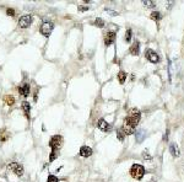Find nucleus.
I'll use <instances>...</instances> for the list:
<instances>
[{
    "label": "nucleus",
    "instance_id": "f257e3e1",
    "mask_svg": "<svg viewBox=\"0 0 184 182\" xmlns=\"http://www.w3.org/2000/svg\"><path fill=\"white\" fill-rule=\"evenodd\" d=\"M140 118H141L140 111H138V109H131L130 116L126 117V119H125V124L129 126V127H131V128H135V127L139 124Z\"/></svg>",
    "mask_w": 184,
    "mask_h": 182
},
{
    "label": "nucleus",
    "instance_id": "f03ea898",
    "mask_svg": "<svg viewBox=\"0 0 184 182\" xmlns=\"http://www.w3.org/2000/svg\"><path fill=\"white\" fill-rule=\"evenodd\" d=\"M130 175H131V177L134 180L140 181L145 175V167L142 165H140V164H134L131 166V169H130Z\"/></svg>",
    "mask_w": 184,
    "mask_h": 182
},
{
    "label": "nucleus",
    "instance_id": "7ed1b4c3",
    "mask_svg": "<svg viewBox=\"0 0 184 182\" xmlns=\"http://www.w3.org/2000/svg\"><path fill=\"white\" fill-rule=\"evenodd\" d=\"M63 144V137L61 135H53L49 140V146L52 149V151H59V149L61 148Z\"/></svg>",
    "mask_w": 184,
    "mask_h": 182
},
{
    "label": "nucleus",
    "instance_id": "20e7f679",
    "mask_svg": "<svg viewBox=\"0 0 184 182\" xmlns=\"http://www.w3.org/2000/svg\"><path fill=\"white\" fill-rule=\"evenodd\" d=\"M53 29H54V24H53V22H49V21H46V22H43V25L41 26V33H42L43 36L49 37L50 33L53 32Z\"/></svg>",
    "mask_w": 184,
    "mask_h": 182
},
{
    "label": "nucleus",
    "instance_id": "39448f33",
    "mask_svg": "<svg viewBox=\"0 0 184 182\" xmlns=\"http://www.w3.org/2000/svg\"><path fill=\"white\" fill-rule=\"evenodd\" d=\"M9 169H10L11 171H14L15 175L19 176V177H21V176L24 175V172H25L24 166H22L21 164H19V162H11V164L9 165Z\"/></svg>",
    "mask_w": 184,
    "mask_h": 182
},
{
    "label": "nucleus",
    "instance_id": "423d86ee",
    "mask_svg": "<svg viewBox=\"0 0 184 182\" xmlns=\"http://www.w3.org/2000/svg\"><path fill=\"white\" fill-rule=\"evenodd\" d=\"M32 22H33V17L31 15H24L19 20V26L21 29H27V27H30Z\"/></svg>",
    "mask_w": 184,
    "mask_h": 182
},
{
    "label": "nucleus",
    "instance_id": "0eeeda50",
    "mask_svg": "<svg viewBox=\"0 0 184 182\" xmlns=\"http://www.w3.org/2000/svg\"><path fill=\"white\" fill-rule=\"evenodd\" d=\"M145 57L147 58V60L149 62H151V63H158L160 62V55L152 51V49H146V52H145Z\"/></svg>",
    "mask_w": 184,
    "mask_h": 182
},
{
    "label": "nucleus",
    "instance_id": "6e6552de",
    "mask_svg": "<svg viewBox=\"0 0 184 182\" xmlns=\"http://www.w3.org/2000/svg\"><path fill=\"white\" fill-rule=\"evenodd\" d=\"M97 127H98V129H101L102 132H109V131L112 129V126H111L109 123H107L104 119H99V121L97 122Z\"/></svg>",
    "mask_w": 184,
    "mask_h": 182
},
{
    "label": "nucleus",
    "instance_id": "1a4fd4ad",
    "mask_svg": "<svg viewBox=\"0 0 184 182\" xmlns=\"http://www.w3.org/2000/svg\"><path fill=\"white\" fill-rule=\"evenodd\" d=\"M79 154H80V156H82V158H89V156L92 155V149L87 145H82L80 148Z\"/></svg>",
    "mask_w": 184,
    "mask_h": 182
},
{
    "label": "nucleus",
    "instance_id": "9d476101",
    "mask_svg": "<svg viewBox=\"0 0 184 182\" xmlns=\"http://www.w3.org/2000/svg\"><path fill=\"white\" fill-rule=\"evenodd\" d=\"M116 41V32H108L107 35H106V37H104V44L106 46H111L113 42Z\"/></svg>",
    "mask_w": 184,
    "mask_h": 182
},
{
    "label": "nucleus",
    "instance_id": "9b49d317",
    "mask_svg": "<svg viewBox=\"0 0 184 182\" xmlns=\"http://www.w3.org/2000/svg\"><path fill=\"white\" fill-rule=\"evenodd\" d=\"M30 91H31L30 84H25L24 86H21V87L19 89L20 95H21V96H24V97H27V96L30 95Z\"/></svg>",
    "mask_w": 184,
    "mask_h": 182
},
{
    "label": "nucleus",
    "instance_id": "f8f14e48",
    "mask_svg": "<svg viewBox=\"0 0 184 182\" xmlns=\"http://www.w3.org/2000/svg\"><path fill=\"white\" fill-rule=\"evenodd\" d=\"M169 151H171V154H172L174 158H179V156H181L179 146L177 145V144H174V143H172V144L169 145Z\"/></svg>",
    "mask_w": 184,
    "mask_h": 182
},
{
    "label": "nucleus",
    "instance_id": "ddd939ff",
    "mask_svg": "<svg viewBox=\"0 0 184 182\" xmlns=\"http://www.w3.org/2000/svg\"><path fill=\"white\" fill-rule=\"evenodd\" d=\"M135 135H136V142H138V143H141V142H144V139H145V137H146V131H145L144 128H140V129L135 133Z\"/></svg>",
    "mask_w": 184,
    "mask_h": 182
},
{
    "label": "nucleus",
    "instance_id": "4468645a",
    "mask_svg": "<svg viewBox=\"0 0 184 182\" xmlns=\"http://www.w3.org/2000/svg\"><path fill=\"white\" fill-rule=\"evenodd\" d=\"M129 52H130L131 55H139V53H140V44H139V42H135V43L130 47Z\"/></svg>",
    "mask_w": 184,
    "mask_h": 182
},
{
    "label": "nucleus",
    "instance_id": "2eb2a0df",
    "mask_svg": "<svg viewBox=\"0 0 184 182\" xmlns=\"http://www.w3.org/2000/svg\"><path fill=\"white\" fill-rule=\"evenodd\" d=\"M22 109H24V112H25L26 118H27V119H30V117H31V105H30V102L24 101V102H22Z\"/></svg>",
    "mask_w": 184,
    "mask_h": 182
},
{
    "label": "nucleus",
    "instance_id": "dca6fc26",
    "mask_svg": "<svg viewBox=\"0 0 184 182\" xmlns=\"http://www.w3.org/2000/svg\"><path fill=\"white\" fill-rule=\"evenodd\" d=\"M122 131L125 135H130V134H134V133H135V129L131 128V127H129V126H126V124L123 126Z\"/></svg>",
    "mask_w": 184,
    "mask_h": 182
},
{
    "label": "nucleus",
    "instance_id": "f3484780",
    "mask_svg": "<svg viewBox=\"0 0 184 182\" xmlns=\"http://www.w3.org/2000/svg\"><path fill=\"white\" fill-rule=\"evenodd\" d=\"M4 101H5V104H6L7 106H12V105L15 104V97L11 96V95H5V96H4Z\"/></svg>",
    "mask_w": 184,
    "mask_h": 182
},
{
    "label": "nucleus",
    "instance_id": "a211bd4d",
    "mask_svg": "<svg viewBox=\"0 0 184 182\" xmlns=\"http://www.w3.org/2000/svg\"><path fill=\"white\" fill-rule=\"evenodd\" d=\"M150 17L152 19L153 21H160V20H161V14H160L158 11H153L152 14L150 15Z\"/></svg>",
    "mask_w": 184,
    "mask_h": 182
},
{
    "label": "nucleus",
    "instance_id": "6ab92c4d",
    "mask_svg": "<svg viewBox=\"0 0 184 182\" xmlns=\"http://www.w3.org/2000/svg\"><path fill=\"white\" fill-rule=\"evenodd\" d=\"M118 80H119V82H120V84H124V82H125V80H126V73H124V72H119V74H118Z\"/></svg>",
    "mask_w": 184,
    "mask_h": 182
},
{
    "label": "nucleus",
    "instance_id": "aec40b11",
    "mask_svg": "<svg viewBox=\"0 0 184 182\" xmlns=\"http://www.w3.org/2000/svg\"><path fill=\"white\" fill-rule=\"evenodd\" d=\"M58 154H59V151H52V153H50V155H49V162L54 161V160L57 159Z\"/></svg>",
    "mask_w": 184,
    "mask_h": 182
},
{
    "label": "nucleus",
    "instance_id": "412c9836",
    "mask_svg": "<svg viewBox=\"0 0 184 182\" xmlns=\"http://www.w3.org/2000/svg\"><path fill=\"white\" fill-rule=\"evenodd\" d=\"M94 25H96V26H98V27L101 29V27H103V26H104V21H103L102 19H96Z\"/></svg>",
    "mask_w": 184,
    "mask_h": 182
},
{
    "label": "nucleus",
    "instance_id": "4be33fe9",
    "mask_svg": "<svg viewBox=\"0 0 184 182\" xmlns=\"http://www.w3.org/2000/svg\"><path fill=\"white\" fill-rule=\"evenodd\" d=\"M131 30H126L125 32V42H130L131 41Z\"/></svg>",
    "mask_w": 184,
    "mask_h": 182
},
{
    "label": "nucleus",
    "instance_id": "5701e85b",
    "mask_svg": "<svg viewBox=\"0 0 184 182\" xmlns=\"http://www.w3.org/2000/svg\"><path fill=\"white\" fill-rule=\"evenodd\" d=\"M47 182H59V179H58L55 175H49Z\"/></svg>",
    "mask_w": 184,
    "mask_h": 182
},
{
    "label": "nucleus",
    "instance_id": "b1692460",
    "mask_svg": "<svg viewBox=\"0 0 184 182\" xmlns=\"http://www.w3.org/2000/svg\"><path fill=\"white\" fill-rule=\"evenodd\" d=\"M124 137H125V134L123 133L122 129H119V131L117 132V138H118V139H119L120 142H123V140H124Z\"/></svg>",
    "mask_w": 184,
    "mask_h": 182
},
{
    "label": "nucleus",
    "instance_id": "393cba45",
    "mask_svg": "<svg viewBox=\"0 0 184 182\" xmlns=\"http://www.w3.org/2000/svg\"><path fill=\"white\" fill-rule=\"evenodd\" d=\"M142 4H144L145 6H147V7H152V9L155 7V2H153V1H144Z\"/></svg>",
    "mask_w": 184,
    "mask_h": 182
},
{
    "label": "nucleus",
    "instance_id": "a878e982",
    "mask_svg": "<svg viewBox=\"0 0 184 182\" xmlns=\"http://www.w3.org/2000/svg\"><path fill=\"white\" fill-rule=\"evenodd\" d=\"M6 14L10 15V16H14L15 15V11H14V9H7L6 10Z\"/></svg>",
    "mask_w": 184,
    "mask_h": 182
},
{
    "label": "nucleus",
    "instance_id": "bb28decb",
    "mask_svg": "<svg viewBox=\"0 0 184 182\" xmlns=\"http://www.w3.org/2000/svg\"><path fill=\"white\" fill-rule=\"evenodd\" d=\"M144 159H145V160H147V159H149V160H151V156H150V154L145 151V153H144Z\"/></svg>",
    "mask_w": 184,
    "mask_h": 182
},
{
    "label": "nucleus",
    "instance_id": "cd10ccee",
    "mask_svg": "<svg viewBox=\"0 0 184 182\" xmlns=\"http://www.w3.org/2000/svg\"><path fill=\"white\" fill-rule=\"evenodd\" d=\"M79 10H80V11H87L89 7H87V6H79Z\"/></svg>",
    "mask_w": 184,
    "mask_h": 182
},
{
    "label": "nucleus",
    "instance_id": "c85d7f7f",
    "mask_svg": "<svg viewBox=\"0 0 184 182\" xmlns=\"http://www.w3.org/2000/svg\"><path fill=\"white\" fill-rule=\"evenodd\" d=\"M106 12H109L111 15H117V12L116 11H112L111 9H106Z\"/></svg>",
    "mask_w": 184,
    "mask_h": 182
}]
</instances>
